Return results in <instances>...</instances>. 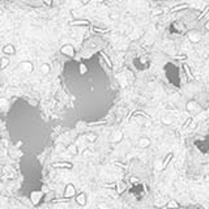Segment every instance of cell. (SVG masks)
Segmentation results:
<instances>
[{"instance_id":"1","label":"cell","mask_w":209,"mask_h":209,"mask_svg":"<svg viewBox=\"0 0 209 209\" xmlns=\"http://www.w3.org/2000/svg\"><path fill=\"white\" fill-rule=\"evenodd\" d=\"M62 52L63 54H66V55H69V56H72L75 54V50H73V47L72 46H69V44H67V46H64L63 48H62Z\"/></svg>"},{"instance_id":"2","label":"cell","mask_w":209,"mask_h":209,"mask_svg":"<svg viewBox=\"0 0 209 209\" xmlns=\"http://www.w3.org/2000/svg\"><path fill=\"white\" fill-rule=\"evenodd\" d=\"M3 52L7 54V55H13L14 52H16V48H14L12 44H7V46L3 48Z\"/></svg>"},{"instance_id":"3","label":"cell","mask_w":209,"mask_h":209,"mask_svg":"<svg viewBox=\"0 0 209 209\" xmlns=\"http://www.w3.org/2000/svg\"><path fill=\"white\" fill-rule=\"evenodd\" d=\"M8 64H9V59L7 58V56H3V58H1V60H0V66H1V68L7 67Z\"/></svg>"},{"instance_id":"4","label":"cell","mask_w":209,"mask_h":209,"mask_svg":"<svg viewBox=\"0 0 209 209\" xmlns=\"http://www.w3.org/2000/svg\"><path fill=\"white\" fill-rule=\"evenodd\" d=\"M42 72H43V73H48V72H50V66H48V64H42Z\"/></svg>"},{"instance_id":"5","label":"cell","mask_w":209,"mask_h":209,"mask_svg":"<svg viewBox=\"0 0 209 209\" xmlns=\"http://www.w3.org/2000/svg\"><path fill=\"white\" fill-rule=\"evenodd\" d=\"M43 1H44V4H48V5H50L51 3H52V0H43Z\"/></svg>"},{"instance_id":"6","label":"cell","mask_w":209,"mask_h":209,"mask_svg":"<svg viewBox=\"0 0 209 209\" xmlns=\"http://www.w3.org/2000/svg\"><path fill=\"white\" fill-rule=\"evenodd\" d=\"M81 1L84 3V4H86V1H89V0H81Z\"/></svg>"}]
</instances>
